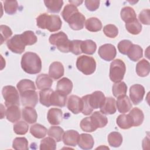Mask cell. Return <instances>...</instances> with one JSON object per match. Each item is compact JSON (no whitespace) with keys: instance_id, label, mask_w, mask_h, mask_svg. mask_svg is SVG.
Segmentation results:
<instances>
[{"instance_id":"cell-1","label":"cell","mask_w":150,"mask_h":150,"mask_svg":"<svg viewBox=\"0 0 150 150\" xmlns=\"http://www.w3.org/2000/svg\"><path fill=\"white\" fill-rule=\"evenodd\" d=\"M21 64L23 71L30 74H38L42 69V61L40 57L36 53L31 52L23 54Z\"/></svg>"},{"instance_id":"cell-2","label":"cell","mask_w":150,"mask_h":150,"mask_svg":"<svg viewBox=\"0 0 150 150\" xmlns=\"http://www.w3.org/2000/svg\"><path fill=\"white\" fill-rule=\"evenodd\" d=\"M37 26L43 29H47L50 32L59 30L62 26V21L57 15L41 13L36 18Z\"/></svg>"},{"instance_id":"cell-3","label":"cell","mask_w":150,"mask_h":150,"mask_svg":"<svg viewBox=\"0 0 150 150\" xmlns=\"http://www.w3.org/2000/svg\"><path fill=\"white\" fill-rule=\"evenodd\" d=\"M76 67L84 74L90 75L96 70V62L93 57L86 55H82L77 58Z\"/></svg>"},{"instance_id":"cell-4","label":"cell","mask_w":150,"mask_h":150,"mask_svg":"<svg viewBox=\"0 0 150 150\" xmlns=\"http://www.w3.org/2000/svg\"><path fill=\"white\" fill-rule=\"evenodd\" d=\"M126 67L124 62L121 59H115L111 62L110 67V79L114 82L121 81L125 75Z\"/></svg>"},{"instance_id":"cell-5","label":"cell","mask_w":150,"mask_h":150,"mask_svg":"<svg viewBox=\"0 0 150 150\" xmlns=\"http://www.w3.org/2000/svg\"><path fill=\"white\" fill-rule=\"evenodd\" d=\"M49 42L53 45L56 46L57 49L63 53L69 52L70 40L68 39L67 35L63 32H59L52 34L49 39Z\"/></svg>"},{"instance_id":"cell-6","label":"cell","mask_w":150,"mask_h":150,"mask_svg":"<svg viewBox=\"0 0 150 150\" xmlns=\"http://www.w3.org/2000/svg\"><path fill=\"white\" fill-rule=\"evenodd\" d=\"M2 94L5 100V105L7 107L12 105H20L19 93L15 87L12 86L4 87Z\"/></svg>"},{"instance_id":"cell-7","label":"cell","mask_w":150,"mask_h":150,"mask_svg":"<svg viewBox=\"0 0 150 150\" xmlns=\"http://www.w3.org/2000/svg\"><path fill=\"white\" fill-rule=\"evenodd\" d=\"M8 48L13 53L22 54L25 49V45L23 43L21 35H15L6 42Z\"/></svg>"},{"instance_id":"cell-8","label":"cell","mask_w":150,"mask_h":150,"mask_svg":"<svg viewBox=\"0 0 150 150\" xmlns=\"http://www.w3.org/2000/svg\"><path fill=\"white\" fill-rule=\"evenodd\" d=\"M21 102L24 107H35L38 102V94L35 90H29L20 94Z\"/></svg>"},{"instance_id":"cell-9","label":"cell","mask_w":150,"mask_h":150,"mask_svg":"<svg viewBox=\"0 0 150 150\" xmlns=\"http://www.w3.org/2000/svg\"><path fill=\"white\" fill-rule=\"evenodd\" d=\"M100 57L105 61H111L116 56L117 50L115 47L112 44L106 43L101 45L98 51Z\"/></svg>"},{"instance_id":"cell-10","label":"cell","mask_w":150,"mask_h":150,"mask_svg":"<svg viewBox=\"0 0 150 150\" xmlns=\"http://www.w3.org/2000/svg\"><path fill=\"white\" fill-rule=\"evenodd\" d=\"M145 88L143 86L135 84L132 85L129 89V97L132 103L134 105H137L140 103L145 95Z\"/></svg>"},{"instance_id":"cell-11","label":"cell","mask_w":150,"mask_h":150,"mask_svg":"<svg viewBox=\"0 0 150 150\" xmlns=\"http://www.w3.org/2000/svg\"><path fill=\"white\" fill-rule=\"evenodd\" d=\"M88 99L91 107L93 109H97L103 106L105 100V97L103 92L96 91L88 95Z\"/></svg>"},{"instance_id":"cell-12","label":"cell","mask_w":150,"mask_h":150,"mask_svg":"<svg viewBox=\"0 0 150 150\" xmlns=\"http://www.w3.org/2000/svg\"><path fill=\"white\" fill-rule=\"evenodd\" d=\"M85 20V16L81 13L77 12L70 16L67 22L73 30H79L84 28Z\"/></svg>"},{"instance_id":"cell-13","label":"cell","mask_w":150,"mask_h":150,"mask_svg":"<svg viewBox=\"0 0 150 150\" xmlns=\"http://www.w3.org/2000/svg\"><path fill=\"white\" fill-rule=\"evenodd\" d=\"M67 107L69 110L74 114L82 112L83 101L81 98L74 95L70 96L67 100Z\"/></svg>"},{"instance_id":"cell-14","label":"cell","mask_w":150,"mask_h":150,"mask_svg":"<svg viewBox=\"0 0 150 150\" xmlns=\"http://www.w3.org/2000/svg\"><path fill=\"white\" fill-rule=\"evenodd\" d=\"M79 135V132L75 130H67L63 135V143L67 146H76L78 144Z\"/></svg>"},{"instance_id":"cell-15","label":"cell","mask_w":150,"mask_h":150,"mask_svg":"<svg viewBox=\"0 0 150 150\" xmlns=\"http://www.w3.org/2000/svg\"><path fill=\"white\" fill-rule=\"evenodd\" d=\"M47 118L49 122L51 125H56L60 124L63 119V112L62 111L57 108H50L47 112Z\"/></svg>"},{"instance_id":"cell-16","label":"cell","mask_w":150,"mask_h":150,"mask_svg":"<svg viewBox=\"0 0 150 150\" xmlns=\"http://www.w3.org/2000/svg\"><path fill=\"white\" fill-rule=\"evenodd\" d=\"M64 74L63 65L59 62H53L49 67V76L53 80H58Z\"/></svg>"},{"instance_id":"cell-17","label":"cell","mask_w":150,"mask_h":150,"mask_svg":"<svg viewBox=\"0 0 150 150\" xmlns=\"http://www.w3.org/2000/svg\"><path fill=\"white\" fill-rule=\"evenodd\" d=\"M116 107L120 112L125 113L131 110L132 108V104L128 97L124 95L117 98Z\"/></svg>"},{"instance_id":"cell-18","label":"cell","mask_w":150,"mask_h":150,"mask_svg":"<svg viewBox=\"0 0 150 150\" xmlns=\"http://www.w3.org/2000/svg\"><path fill=\"white\" fill-rule=\"evenodd\" d=\"M56 90L65 94H69L73 89V83L67 77H63L57 81Z\"/></svg>"},{"instance_id":"cell-19","label":"cell","mask_w":150,"mask_h":150,"mask_svg":"<svg viewBox=\"0 0 150 150\" xmlns=\"http://www.w3.org/2000/svg\"><path fill=\"white\" fill-rule=\"evenodd\" d=\"M67 100V96L58 91H53L50 96V105L63 107L65 106Z\"/></svg>"},{"instance_id":"cell-20","label":"cell","mask_w":150,"mask_h":150,"mask_svg":"<svg viewBox=\"0 0 150 150\" xmlns=\"http://www.w3.org/2000/svg\"><path fill=\"white\" fill-rule=\"evenodd\" d=\"M94 144V139L90 134H81L79 135L78 145L80 148L85 150L91 149L93 147Z\"/></svg>"},{"instance_id":"cell-21","label":"cell","mask_w":150,"mask_h":150,"mask_svg":"<svg viewBox=\"0 0 150 150\" xmlns=\"http://www.w3.org/2000/svg\"><path fill=\"white\" fill-rule=\"evenodd\" d=\"M116 101L112 97L105 98V102L100 108V111L104 114H113L116 112Z\"/></svg>"},{"instance_id":"cell-22","label":"cell","mask_w":150,"mask_h":150,"mask_svg":"<svg viewBox=\"0 0 150 150\" xmlns=\"http://www.w3.org/2000/svg\"><path fill=\"white\" fill-rule=\"evenodd\" d=\"M23 119L29 124H33L36 122L38 114L33 107H25L22 111Z\"/></svg>"},{"instance_id":"cell-23","label":"cell","mask_w":150,"mask_h":150,"mask_svg":"<svg viewBox=\"0 0 150 150\" xmlns=\"http://www.w3.org/2000/svg\"><path fill=\"white\" fill-rule=\"evenodd\" d=\"M53 80L52 78L46 74L39 75L36 80V86L39 90L50 88L52 86Z\"/></svg>"},{"instance_id":"cell-24","label":"cell","mask_w":150,"mask_h":150,"mask_svg":"<svg viewBox=\"0 0 150 150\" xmlns=\"http://www.w3.org/2000/svg\"><path fill=\"white\" fill-rule=\"evenodd\" d=\"M90 117L92 122L97 128H103L108 123V119L107 117L101 111L94 112Z\"/></svg>"},{"instance_id":"cell-25","label":"cell","mask_w":150,"mask_h":150,"mask_svg":"<svg viewBox=\"0 0 150 150\" xmlns=\"http://www.w3.org/2000/svg\"><path fill=\"white\" fill-rule=\"evenodd\" d=\"M6 119L11 122H17L21 118V110L18 105H12L7 108L5 112Z\"/></svg>"},{"instance_id":"cell-26","label":"cell","mask_w":150,"mask_h":150,"mask_svg":"<svg viewBox=\"0 0 150 150\" xmlns=\"http://www.w3.org/2000/svg\"><path fill=\"white\" fill-rule=\"evenodd\" d=\"M128 115L131 118L132 126L138 127L142 124L144 119V115L141 110L137 107L134 108L130 111Z\"/></svg>"},{"instance_id":"cell-27","label":"cell","mask_w":150,"mask_h":150,"mask_svg":"<svg viewBox=\"0 0 150 150\" xmlns=\"http://www.w3.org/2000/svg\"><path fill=\"white\" fill-rule=\"evenodd\" d=\"M150 71V64L149 62L145 59H142L139 61L136 65V72L139 77L147 76Z\"/></svg>"},{"instance_id":"cell-28","label":"cell","mask_w":150,"mask_h":150,"mask_svg":"<svg viewBox=\"0 0 150 150\" xmlns=\"http://www.w3.org/2000/svg\"><path fill=\"white\" fill-rule=\"evenodd\" d=\"M127 54L130 60L133 62H137L142 57L143 50L139 45L132 44Z\"/></svg>"},{"instance_id":"cell-29","label":"cell","mask_w":150,"mask_h":150,"mask_svg":"<svg viewBox=\"0 0 150 150\" xmlns=\"http://www.w3.org/2000/svg\"><path fill=\"white\" fill-rule=\"evenodd\" d=\"M86 29L90 32H96L100 31L102 28L101 22L97 18L91 17L88 18L85 22Z\"/></svg>"},{"instance_id":"cell-30","label":"cell","mask_w":150,"mask_h":150,"mask_svg":"<svg viewBox=\"0 0 150 150\" xmlns=\"http://www.w3.org/2000/svg\"><path fill=\"white\" fill-rule=\"evenodd\" d=\"M120 15L122 20L125 23L137 19V15L134 9L130 6H125L121 10Z\"/></svg>"},{"instance_id":"cell-31","label":"cell","mask_w":150,"mask_h":150,"mask_svg":"<svg viewBox=\"0 0 150 150\" xmlns=\"http://www.w3.org/2000/svg\"><path fill=\"white\" fill-rule=\"evenodd\" d=\"M47 128L39 124H36L30 127V132L35 138L40 139L44 138L47 134Z\"/></svg>"},{"instance_id":"cell-32","label":"cell","mask_w":150,"mask_h":150,"mask_svg":"<svg viewBox=\"0 0 150 150\" xmlns=\"http://www.w3.org/2000/svg\"><path fill=\"white\" fill-rule=\"evenodd\" d=\"M118 126L124 129H129L132 127V122L128 114H121L117 118Z\"/></svg>"},{"instance_id":"cell-33","label":"cell","mask_w":150,"mask_h":150,"mask_svg":"<svg viewBox=\"0 0 150 150\" xmlns=\"http://www.w3.org/2000/svg\"><path fill=\"white\" fill-rule=\"evenodd\" d=\"M44 3L48 11L52 13L59 12L63 5L62 0L44 1Z\"/></svg>"},{"instance_id":"cell-34","label":"cell","mask_w":150,"mask_h":150,"mask_svg":"<svg viewBox=\"0 0 150 150\" xmlns=\"http://www.w3.org/2000/svg\"><path fill=\"white\" fill-rule=\"evenodd\" d=\"M81 49L82 53L87 54H93L96 50L97 45L96 43L92 40H86L82 41Z\"/></svg>"},{"instance_id":"cell-35","label":"cell","mask_w":150,"mask_h":150,"mask_svg":"<svg viewBox=\"0 0 150 150\" xmlns=\"http://www.w3.org/2000/svg\"><path fill=\"white\" fill-rule=\"evenodd\" d=\"M127 91V86L124 81H119L115 83L112 86V91L114 97H119L125 95Z\"/></svg>"},{"instance_id":"cell-36","label":"cell","mask_w":150,"mask_h":150,"mask_svg":"<svg viewBox=\"0 0 150 150\" xmlns=\"http://www.w3.org/2000/svg\"><path fill=\"white\" fill-rule=\"evenodd\" d=\"M16 87L20 94L27 90H36V87L33 81L29 79L21 80L18 83Z\"/></svg>"},{"instance_id":"cell-37","label":"cell","mask_w":150,"mask_h":150,"mask_svg":"<svg viewBox=\"0 0 150 150\" xmlns=\"http://www.w3.org/2000/svg\"><path fill=\"white\" fill-rule=\"evenodd\" d=\"M108 142L109 145L112 147H119L122 142V137L118 132L113 131L109 134L108 136Z\"/></svg>"},{"instance_id":"cell-38","label":"cell","mask_w":150,"mask_h":150,"mask_svg":"<svg viewBox=\"0 0 150 150\" xmlns=\"http://www.w3.org/2000/svg\"><path fill=\"white\" fill-rule=\"evenodd\" d=\"M63 134L64 130L59 126L50 127L47 131L48 135L53 138L57 142H60L62 140Z\"/></svg>"},{"instance_id":"cell-39","label":"cell","mask_w":150,"mask_h":150,"mask_svg":"<svg viewBox=\"0 0 150 150\" xmlns=\"http://www.w3.org/2000/svg\"><path fill=\"white\" fill-rule=\"evenodd\" d=\"M53 90L50 88H46V89H43V90H41L39 92V100H40V103L47 107H50V96L51 94L53 92Z\"/></svg>"},{"instance_id":"cell-40","label":"cell","mask_w":150,"mask_h":150,"mask_svg":"<svg viewBox=\"0 0 150 150\" xmlns=\"http://www.w3.org/2000/svg\"><path fill=\"white\" fill-rule=\"evenodd\" d=\"M125 28L127 31L132 35H138L142 30V25L137 19L125 23Z\"/></svg>"},{"instance_id":"cell-41","label":"cell","mask_w":150,"mask_h":150,"mask_svg":"<svg viewBox=\"0 0 150 150\" xmlns=\"http://www.w3.org/2000/svg\"><path fill=\"white\" fill-rule=\"evenodd\" d=\"M21 36L23 43L26 46L34 45L38 40L34 32L31 30H26L23 32Z\"/></svg>"},{"instance_id":"cell-42","label":"cell","mask_w":150,"mask_h":150,"mask_svg":"<svg viewBox=\"0 0 150 150\" xmlns=\"http://www.w3.org/2000/svg\"><path fill=\"white\" fill-rule=\"evenodd\" d=\"M56 148V141L52 137H46L43 139L40 144V150H54Z\"/></svg>"},{"instance_id":"cell-43","label":"cell","mask_w":150,"mask_h":150,"mask_svg":"<svg viewBox=\"0 0 150 150\" xmlns=\"http://www.w3.org/2000/svg\"><path fill=\"white\" fill-rule=\"evenodd\" d=\"M12 147L16 150H28V141L25 137H17L13 141Z\"/></svg>"},{"instance_id":"cell-44","label":"cell","mask_w":150,"mask_h":150,"mask_svg":"<svg viewBox=\"0 0 150 150\" xmlns=\"http://www.w3.org/2000/svg\"><path fill=\"white\" fill-rule=\"evenodd\" d=\"M80 126L83 131L88 132H93L97 129L92 122L90 117L83 118L80 122Z\"/></svg>"},{"instance_id":"cell-45","label":"cell","mask_w":150,"mask_h":150,"mask_svg":"<svg viewBox=\"0 0 150 150\" xmlns=\"http://www.w3.org/2000/svg\"><path fill=\"white\" fill-rule=\"evenodd\" d=\"M77 12H79L78 9L75 5L71 4H67L64 7L63 10L62 12V16L63 19L67 22L70 16Z\"/></svg>"},{"instance_id":"cell-46","label":"cell","mask_w":150,"mask_h":150,"mask_svg":"<svg viewBox=\"0 0 150 150\" xmlns=\"http://www.w3.org/2000/svg\"><path fill=\"white\" fill-rule=\"evenodd\" d=\"M13 129L15 134L18 135H24L28 131L29 125L26 122L20 121L13 125Z\"/></svg>"},{"instance_id":"cell-47","label":"cell","mask_w":150,"mask_h":150,"mask_svg":"<svg viewBox=\"0 0 150 150\" xmlns=\"http://www.w3.org/2000/svg\"><path fill=\"white\" fill-rule=\"evenodd\" d=\"M4 4V10L7 14L13 15L16 13L18 8L16 1H5Z\"/></svg>"},{"instance_id":"cell-48","label":"cell","mask_w":150,"mask_h":150,"mask_svg":"<svg viewBox=\"0 0 150 150\" xmlns=\"http://www.w3.org/2000/svg\"><path fill=\"white\" fill-rule=\"evenodd\" d=\"M103 32L106 36L110 38H115L118 34V29L115 25L108 24L103 28Z\"/></svg>"},{"instance_id":"cell-49","label":"cell","mask_w":150,"mask_h":150,"mask_svg":"<svg viewBox=\"0 0 150 150\" xmlns=\"http://www.w3.org/2000/svg\"><path fill=\"white\" fill-rule=\"evenodd\" d=\"M82 40H70V47H69V52L76 55L80 54L81 52V45Z\"/></svg>"},{"instance_id":"cell-50","label":"cell","mask_w":150,"mask_h":150,"mask_svg":"<svg viewBox=\"0 0 150 150\" xmlns=\"http://www.w3.org/2000/svg\"><path fill=\"white\" fill-rule=\"evenodd\" d=\"M1 30V43L2 44L12 35V31L11 28L6 26L2 25L0 26Z\"/></svg>"},{"instance_id":"cell-51","label":"cell","mask_w":150,"mask_h":150,"mask_svg":"<svg viewBox=\"0 0 150 150\" xmlns=\"http://www.w3.org/2000/svg\"><path fill=\"white\" fill-rule=\"evenodd\" d=\"M132 43L129 40H122L118 44V49L119 52L122 54H127Z\"/></svg>"},{"instance_id":"cell-52","label":"cell","mask_w":150,"mask_h":150,"mask_svg":"<svg viewBox=\"0 0 150 150\" xmlns=\"http://www.w3.org/2000/svg\"><path fill=\"white\" fill-rule=\"evenodd\" d=\"M83 101V110L82 113L85 115H90L93 111L94 109H93L88 102V95H86L81 98Z\"/></svg>"},{"instance_id":"cell-53","label":"cell","mask_w":150,"mask_h":150,"mask_svg":"<svg viewBox=\"0 0 150 150\" xmlns=\"http://www.w3.org/2000/svg\"><path fill=\"white\" fill-rule=\"evenodd\" d=\"M150 11L149 9H143L139 14V20L142 24L149 25L150 23Z\"/></svg>"},{"instance_id":"cell-54","label":"cell","mask_w":150,"mask_h":150,"mask_svg":"<svg viewBox=\"0 0 150 150\" xmlns=\"http://www.w3.org/2000/svg\"><path fill=\"white\" fill-rule=\"evenodd\" d=\"M86 8L90 11H94L97 9L100 5V1L86 0L84 2Z\"/></svg>"},{"instance_id":"cell-55","label":"cell","mask_w":150,"mask_h":150,"mask_svg":"<svg viewBox=\"0 0 150 150\" xmlns=\"http://www.w3.org/2000/svg\"><path fill=\"white\" fill-rule=\"evenodd\" d=\"M70 4L75 5L76 6H79L80 4H81L83 3V1H69Z\"/></svg>"}]
</instances>
